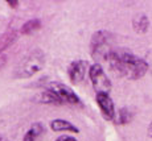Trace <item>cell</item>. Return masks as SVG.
Instances as JSON below:
<instances>
[{"mask_svg":"<svg viewBox=\"0 0 152 141\" xmlns=\"http://www.w3.org/2000/svg\"><path fill=\"white\" fill-rule=\"evenodd\" d=\"M107 62L116 74L131 81L142 78L148 70V63L143 58L123 49H114Z\"/></svg>","mask_w":152,"mask_h":141,"instance_id":"cell-1","label":"cell"},{"mask_svg":"<svg viewBox=\"0 0 152 141\" xmlns=\"http://www.w3.org/2000/svg\"><path fill=\"white\" fill-rule=\"evenodd\" d=\"M45 65V54L42 50L36 49V50L31 52L28 55H25L19 63L15 67L13 75L16 78H31L39 71H41Z\"/></svg>","mask_w":152,"mask_h":141,"instance_id":"cell-2","label":"cell"},{"mask_svg":"<svg viewBox=\"0 0 152 141\" xmlns=\"http://www.w3.org/2000/svg\"><path fill=\"white\" fill-rule=\"evenodd\" d=\"M114 50L113 48V34L107 31H98L91 36L90 41V52L97 62L107 61Z\"/></svg>","mask_w":152,"mask_h":141,"instance_id":"cell-3","label":"cell"},{"mask_svg":"<svg viewBox=\"0 0 152 141\" xmlns=\"http://www.w3.org/2000/svg\"><path fill=\"white\" fill-rule=\"evenodd\" d=\"M89 77L97 94H109L111 91V81L99 63H94L89 67Z\"/></svg>","mask_w":152,"mask_h":141,"instance_id":"cell-4","label":"cell"},{"mask_svg":"<svg viewBox=\"0 0 152 141\" xmlns=\"http://www.w3.org/2000/svg\"><path fill=\"white\" fill-rule=\"evenodd\" d=\"M49 90H52L56 95L60 98L62 103H69V104H81V99L77 94L74 92L69 86L58 82H52L48 86Z\"/></svg>","mask_w":152,"mask_h":141,"instance_id":"cell-5","label":"cell"},{"mask_svg":"<svg viewBox=\"0 0 152 141\" xmlns=\"http://www.w3.org/2000/svg\"><path fill=\"white\" fill-rule=\"evenodd\" d=\"M97 103L102 115L106 120H114L116 116L115 105L109 94H97Z\"/></svg>","mask_w":152,"mask_h":141,"instance_id":"cell-6","label":"cell"},{"mask_svg":"<svg viewBox=\"0 0 152 141\" xmlns=\"http://www.w3.org/2000/svg\"><path fill=\"white\" fill-rule=\"evenodd\" d=\"M87 71V62L82 60L74 61V62L70 63L69 66V79L72 81V83L78 84L80 82L83 81L85 74Z\"/></svg>","mask_w":152,"mask_h":141,"instance_id":"cell-7","label":"cell"},{"mask_svg":"<svg viewBox=\"0 0 152 141\" xmlns=\"http://www.w3.org/2000/svg\"><path fill=\"white\" fill-rule=\"evenodd\" d=\"M50 128L54 132H73V133H78L80 129L75 127L74 124H72L68 120L64 119H54L50 121Z\"/></svg>","mask_w":152,"mask_h":141,"instance_id":"cell-8","label":"cell"},{"mask_svg":"<svg viewBox=\"0 0 152 141\" xmlns=\"http://www.w3.org/2000/svg\"><path fill=\"white\" fill-rule=\"evenodd\" d=\"M132 25H134L135 32H138V33H145L148 31V26H150V20H148V17L144 13H139L138 16L134 17Z\"/></svg>","mask_w":152,"mask_h":141,"instance_id":"cell-9","label":"cell"},{"mask_svg":"<svg viewBox=\"0 0 152 141\" xmlns=\"http://www.w3.org/2000/svg\"><path fill=\"white\" fill-rule=\"evenodd\" d=\"M39 102L45 103V104H62V102L60 100V98L49 89H46L44 92H41L39 95Z\"/></svg>","mask_w":152,"mask_h":141,"instance_id":"cell-10","label":"cell"},{"mask_svg":"<svg viewBox=\"0 0 152 141\" xmlns=\"http://www.w3.org/2000/svg\"><path fill=\"white\" fill-rule=\"evenodd\" d=\"M42 131H44L42 125L40 124V123H34V124L25 132L24 137H23V141H34L42 133Z\"/></svg>","mask_w":152,"mask_h":141,"instance_id":"cell-11","label":"cell"},{"mask_svg":"<svg viewBox=\"0 0 152 141\" xmlns=\"http://www.w3.org/2000/svg\"><path fill=\"white\" fill-rule=\"evenodd\" d=\"M40 26H41V21H40L39 19H32V20L27 21L24 25L21 26L20 33L21 34H32L33 32H36Z\"/></svg>","mask_w":152,"mask_h":141,"instance_id":"cell-12","label":"cell"},{"mask_svg":"<svg viewBox=\"0 0 152 141\" xmlns=\"http://www.w3.org/2000/svg\"><path fill=\"white\" fill-rule=\"evenodd\" d=\"M131 119H132V113H131L127 108H122V110H119L118 116H116V123H118V124H126V123H128Z\"/></svg>","mask_w":152,"mask_h":141,"instance_id":"cell-13","label":"cell"},{"mask_svg":"<svg viewBox=\"0 0 152 141\" xmlns=\"http://www.w3.org/2000/svg\"><path fill=\"white\" fill-rule=\"evenodd\" d=\"M56 141H77V140L72 136H68V134H62V136H60L58 139H56Z\"/></svg>","mask_w":152,"mask_h":141,"instance_id":"cell-14","label":"cell"},{"mask_svg":"<svg viewBox=\"0 0 152 141\" xmlns=\"http://www.w3.org/2000/svg\"><path fill=\"white\" fill-rule=\"evenodd\" d=\"M5 62H7V55H5V54H0V69L4 66Z\"/></svg>","mask_w":152,"mask_h":141,"instance_id":"cell-15","label":"cell"},{"mask_svg":"<svg viewBox=\"0 0 152 141\" xmlns=\"http://www.w3.org/2000/svg\"><path fill=\"white\" fill-rule=\"evenodd\" d=\"M7 3L11 5V7H16V5L19 4V1H16V0H15V1H12V0H7Z\"/></svg>","mask_w":152,"mask_h":141,"instance_id":"cell-16","label":"cell"},{"mask_svg":"<svg viewBox=\"0 0 152 141\" xmlns=\"http://www.w3.org/2000/svg\"><path fill=\"white\" fill-rule=\"evenodd\" d=\"M148 136L152 137V123L150 124V127H148Z\"/></svg>","mask_w":152,"mask_h":141,"instance_id":"cell-17","label":"cell"}]
</instances>
